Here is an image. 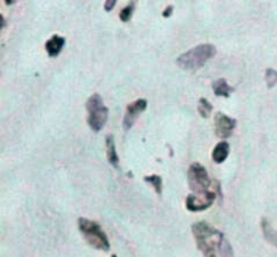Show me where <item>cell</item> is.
I'll return each instance as SVG.
<instances>
[{"mask_svg": "<svg viewBox=\"0 0 277 257\" xmlns=\"http://www.w3.org/2000/svg\"><path fill=\"white\" fill-rule=\"evenodd\" d=\"M192 234L196 241V247L203 256H234V251L227 238L221 230L211 226L210 223L196 222L192 225Z\"/></svg>", "mask_w": 277, "mask_h": 257, "instance_id": "1", "label": "cell"}, {"mask_svg": "<svg viewBox=\"0 0 277 257\" xmlns=\"http://www.w3.org/2000/svg\"><path fill=\"white\" fill-rule=\"evenodd\" d=\"M217 55V48L213 44H202L177 57V65L181 69L198 70L203 68L207 61Z\"/></svg>", "mask_w": 277, "mask_h": 257, "instance_id": "2", "label": "cell"}, {"mask_svg": "<svg viewBox=\"0 0 277 257\" xmlns=\"http://www.w3.org/2000/svg\"><path fill=\"white\" fill-rule=\"evenodd\" d=\"M77 225H79L81 236L84 237L89 247H92L96 251H102V252H110L111 247H110L109 237L106 236V233L99 223L87 219V218H79Z\"/></svg>", "mask_w": 277, "mask_h": 257, "instance_id": "3", "label": "cell"}, {"mask_svg": "<svg viewBox=\"0 0 277 257\" xmlns=\"http://www.w3.org/2000/svg\"><path fill=\"white\" fill-rule=\"evenodd\" d=\"M85 107H87V113H88L87 124L92 131L98 133L107 124L109 109L104 106L103 98L99 94L91 95L85 103Z\"/></svg>", "mask_w": 277, "mask_h": 257, "instance_id": "4", "label": "cell"}, {"mask_svg": "<svg viewBox=\"0 0 277 257\" xmlns=\"http://www.w3.org/2000/svg\"><path fill=\"white\" fill-rule=\"evenodd\" d=\"M187 179H188V186L191 191L195 193H206L210 191L208 188L211 186V179L208 176L206 168L200 163H192L189 165Z\"/></svg>", "mask_w": 277, "mask_h": 257, "instance_id": "5", "label": "cell"}, {"mask_svg": "<svg viewBox=\"0 0 277 257\" xmlns=\"http://www.w3.org/2000/svg\"><path fill=\"white\" fill-rule=\"evenodd\" d=\"M215 199H217V195L213 191H208L206 193H189L185 200V207L191 213L204 211L213 206Z\"/></svg>", "mask_w": 277, "mask_h": 257, "instance_id": "6", "label": "cell"}, {"mask_svg": "<svg viewBox=\"0 0 277 257\" xmlns=\"http://www.w3.org/2000/svg\"><path fill=\"white\" fill-rule=\"evenodd\" d=\"M237 126V121L223 113H217L215 115V134L222 139L228 138L234 133Z\"/></svg>", "mask_w": 277, "mask_h": 257, "instance_id": "7", "label": "cell"}, {"mask_svg": "<svg viewBox=\"0 0 277 257\" xmlns=\"http://www.w3.org/2000/svg\"><path fill=\"white\" fill-rule=\"evenodd\" d=\"M146 109H148V100L146 99H137L135 102H133V103L127 106L126 114H124L123 118V128L126 131H129L130 128H133L137 118Z\"/></svg>", "mask_w": 277, "mask_h": 257, "instance_id": "8", "label": "cell"}, {"mask_svg": "<svg viewBox=\"0 0 277 257\" xmlns=\"http://www.w3.org/2000/svg\"><path fill=\"white\" fill-rule=\"evenodd\" d=\"M65 45V38L64 37H61L58 34H55L52 35V38L46 41V44H45V49L48 52V55L49 57H57V56L61 53V50L64 48Z\"/></svg>", "mask_w": 277, "mask_h": 257, "instance_id": "9", "label": "cell"}, {"mask_svg": "<svg viewBox=\"0 0 277 257\" xmlns=\"http://www.w3.org/2000/svg\"><path fill=\"white\" fill-rule=\"evenodd\" d=\"M106 152H107V161L114 168H119V156L116 153L114 135H111V134L106 137Z\"/></svg>", "mask_w": 277, "mask_h": 257, "instance_id": "10", "label": "cell"}, {"mask_svg": "<svg viewBox=\"0 0 277 257\" xmlns=\"http://www.w3.org/2000/svg\"><path fill=\"white\" fill-rule=\"evenodd\" d=\"M228 153H230V145L226 141L217 143L215 148L213 149V161L215 164L224 163Z\"/></svg>", "mask_w": 277, "mask_h": 257, "instance_id": "11", "label": "cell"}, {"mask_svg": "<svg viewBox=\"0 0 277 257\" xmlns=\"http://www.w3.org/2000/svg\"><path fill=\"white\" fill-rule=\"evenodd\" d=\"M261 230H263L264 238H265L269 244H272L273 247L277 249V230L276 229H273V226L271 225V222L268 221L267 218H263V219H261Z\"/></svg>", "mask_w": 277, "mask_h": 257, "instance_id": "12", "label": "cell"}, {"mask_svg": "<svg viewBox=\"0 0 277 257\" xmlns=\"http://www.w3.org/2000/svg\"><path fill=\"white\" fill-rule=\"evenodd\" d=\"M213 91L215 96L228 98L234 92V88L231 85H228L227 81L224 79H218L213 83Z\"/></svg>", "mask_w": 277, "mask_h": 257, "instance_id": "13", "label": "cell"}, {"mask_svg": "<svg viewBox=\"0 0 277 257\" xmlns=\"http://www.w3.org/2000/svg\"><path fill=\"white\" fill-rule=\"evenodd\" d=\"M198 113L202 118H210V115L213 113V104L210 103L206 98H200L198 103Z\"/></svg>", "mask_w": 277, "mask_h": 257, "instance_id": "14", "label": "cell"}, {"mask_svg": "<svg viewBox=\"0 0 277 257\" xmlns=\"http://www.w3.org/2000/svg\"><path fill=\"white\" fill-rule=\"evenodd\" d=\"M145 182L153 186L154 191L157 193V195H161V193H163V178H161V176H159V175L145 176Z\"/></svg>", "mask_w": 277, "mask_h": 257, "instance_id": "15", "label": "cell"}, {"mask_svg": "<svg viewBox=\"0 0 277 257\" xmlns=\"http://www.w3.org/2000/svg\"><path fill=\"white\" fill-rule=\"evenodd\" d=\"M134 8H135V3L134 1H131L130 4H127L124 8H122V11L119 12V19L122 20V22H129L130 19H131V15H133L134 12Z\"/></svg>", "mask_w": 277, "mask_h": 257, "instance_id": "16", "label": "cell"}, {"mask_svg": "<svg viewBox=\"0 0 277 257\" xmlns=\"http://www.w3.org/2000/svg\"><path fill=\"white\" fill-rule=\"evenodd\" d=\"M265 83H267V87L269 89L273 88V87L277 84V70L276 69H273V68H268L267 72H265Z\"/></svg>", "mask_w": 277, "mask_h": 257, "instance_id": "17", "label": "cell"}, {"mask_svg": "<svg viewBox=\"0 0 277 257\" xmlns=\"http://www.w3.org/2000/svg\"><path fill=\"white\" fill-rule=\"evenodd\" d=\"M116 1H118V0H106V1H104V11H106V12H111V11L115 8Z\"/></svg>", "mask_w": 277, "mask_h": 257, "instance_id": "18", "label": "cell"}, {"mask_svg": "<svg viewBox=\"0 0 277 257\" xmlns=\"http://www.w3.org/2000/svg\"><path fill=\"white\" fill-rule=\"evenodd\" d=\"M173 10H174L173 5H168V7H166V8H165V10L163 11V16H164V18H169L170 15L173 14Z\"/></svg>", "mask_w": 277, "mask_h": 257, "instance_id": "19", "label": "cell"}, {"mask_svg": "<svg viewBox=\"0 0 277 257\" xmlns=\"http://www.w3.org/2000/svg\"><path fill=\"white\" fill-rule=\"evenodd\" d=\"M4 1H5V4H8V5L14 4L15 3V0H4Z\"/></svg>", "mask_w": 277, "mask_h": 257, "instance_id": "20", "label": "cell"}, {"mask_svg": "<svg viewBox=\"0 0 277 257\" xmlns=\"http://www.w3.org/2000/svg\"><path fill=\"white\" fill-rule=\"evenodd\" d=\"M1 27H3V29H4L5 27V19H4V16H3V15H1Z\"/></svg>", "mask_w": 277, "mask_h": 257, "instance_id": "21", "label": "cell"}]
</instances>
